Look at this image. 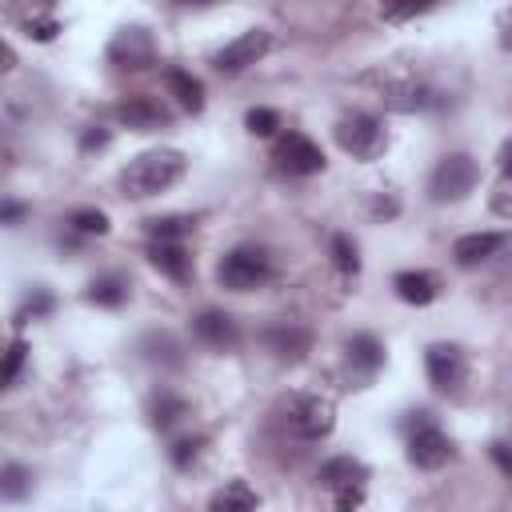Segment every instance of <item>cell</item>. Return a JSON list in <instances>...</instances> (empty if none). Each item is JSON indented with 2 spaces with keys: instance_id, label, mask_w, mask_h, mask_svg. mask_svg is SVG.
I'll use <instances>...</instances> for the list:
<instances>
[{
  "instance_id": "27",
  "label": "cell",
  "mask_w": 512,
  "mask_h": 512,
  "mask_svg": "<svg viewBox=\"0 0 512 512\" xmlns=\"http://www.w3.org/2000/svg\"><path fill=\"white\" fill-rule=\"evenodd\" d=\"M332 256H336V268H340V272H356V268H360L356 244H352L348 236H336V240H332Z\"/></svg>"
},
{
  "instance_id": "29",
  "label": "cell",
  "mask_w": 512,
  "mask_h": 512,
  "mask_svg": "<svg viewBox=\"0 0 512 512\" xmlns=\"http://www.w3.org/2000/svg\"><path fill=\"white\" fill-rule=\"evenodd\" d=\"M200 444H204L200 436H184V440H176V444H172V464H176V468H188V464L200 456Z\"/></svg>"
},
{
  "instance_id": "33",
  "label": "cell",
  "mask_w": 512,
  "mask_h": 512,
  "mask_svg": "<svg viewBox=\"0 0 512 512\" xmlns=\"http://www.w3.org/2000/svg\"><path fill=\"white\" fill-rule=\"evenodd\" d=\"M496 160H500V172H504V176H512V136L500 144V156H496Z\"/></svg>"
},
{
  "instance_id": "31",
  "label": "cell",
  "mask_w": 512,
  "mask_h": 512,
  "mask_svg": "<svg viewBox=\"0 0 512 512\" xmlns=\"http://www.w3.org/2000/svg\"><path fill=\"white\" fill-rule=\"evenodd\" d=\"M52 308V296L48 292H36V300H28L24 308H20V320H28V316H44Z\"/></svg>"
},
{
  "instance_id": "6",
  "label": "cell",
  "mask_w": 512,
  "mask_h": 512,
  "mask_svg": "<svg viewBox=\"0 0 512 512\" xmlns=\"http://www.w3.org/2000/svg\"><path fill=\"white\" fill-rule=\"evenodd\" d=\"M336 424V404L328 396H292L288 404V428L304 440H324Z\"/></svg>"
},
{
  "instance_id": "19",
  "label": "cell",
  "mask_w": 512,
  "mask_h": 512,
  "mask_svg": "<svg viewBox=\"0 0 512 512\" xmlns=\"http://www.w3.org/2000/svg\"><path fill=\"white\" fill-rule=\"evenodd\" d=\"M148 260H152L164 276H172V280H184V276L192 272V256H188L180 244H152Z\"/></svg>"
},
{
  "instance_id": "22",
  "label": "cell",
  "mask_w": 512,
  "mask_h": 512,
  "mask_svg": "<svg viewBox=\"0 0 512 512\" xmlns=\"http://www.w3.org/2000/svg\"><path fill=\"white\" fill-rule=\"evenodd\" d=\"M124 296H128V284L120 276H100L88 284V300L100 308H116V304H124Z\"/></svg>"
},
{
  "instance_id": "17",
  "label": "cell",
  "mask_w": 512,
  "mask_h": 512,
  "mask_svg": "<svg viewBox=\"0 0 512 512\" xmlns=\"http://www.w3.org/2000/svg\"><path fill=\"white\" fill-rule=\"evenodd\" d=\"M164 84H168V92L180 100V108H188V112H200V108H204V88H200V80L188 76L184 68H164Z\"/></svg>"
},
{
  "instance_id": "20",
  "label": "cell",
  "mask_w": 512,
  "mask_h": 512,
  "mask_svg": "<svg viewBox=\"0 0 512 512\" xmlns=\"http://www.w3.org/2000/svg\"><path fill=\"white\" fill-rule=\"evenodd\" d=\"M264 344L276 352V356H292V360H300L304 352H308V332H300V328H288V324H280V328H268L264 332Z\"/></svg>"
},
{
  "instance_id": "13",
  "label": "cell",
  "mask_w": 512,
  "mask_h": 512,
  "mask_svg": "<svg viewBox=\"0 0 512 512\" xmlns=\"http://www.w3.org/2000/svg\"><path fill=\"white\" fill-rule=\"evenodd\" d=\"M192 332H196L200 344H208V348H216V352H228V348L240 344V328H236V320H232L228 312H216V308L200 312V316L192 320Z\"/></svg>"
},
{
  "instance_id": "35",
  "label": "cell",
  "mask_w": 512,
  "mask_h": 512,
  "mask_svg": "<svg viewBox=\"0 0 512 512\" xmlns=\"http://www.w3.org/2000/svg\"><path fill=\"white\" fill-rule=\"evenodd\" d=\"M20 212H24L20 204H4V220H8V224H12V220H20Z\"/></svg>"
},
{
  "instance_id": "1",
  "label": "cell",
  "mask_w": 512,
  "mask_h": 512,
  "mask_svg": "<svg viewBox=\"0 0 512 512\" xmlns=\"http://www.w3.org/2000/svg\"><path fill=\"white\" fill-rule=\"evenodd\" d=\"M184 168H188L184 152H176V148H152V152H140V156H132L124 164L120 188L132 200H148L156 192H168L184 176Z\"/></svg>"
},
{
  "instance_id": "9",
  "label": "cell",
  "mask_w": 512,
  "mask_h": 512,
  "mask_svg": "<svg viewBox=\"0 0 512 512\" xmlns=\"http://www.w3.org/2000/svg\"><path fill=\"white\" fill-rule=\"evenodd\" d=\"M272 156H276V164H280L288 176H312V172L324 168V152H320V144H312V140L300 136V132L280 136Z\"/></svg>"
},
{
  "instance_id": "3",
  "label": "cell",
  "mask_w": 512,
  "mask_h": 512,
  "mask_svg": "<svg viewBox=\"0 0 512 512\" xmlns=\"http://www.w3.org/2000/svg\"><path fill=\"white\" fill-rule=\"evenodd\" d=\"M216 276H220V284L232 288V292H252V288H260V284L272 280V264H268V256H264L260 248H232V252L220 260Z\"/></svg>"
},
{
  "instance_id": "21",
  "label": "cell",
  "mask_w": 512,
  "mask_h": 512,
  "mask_svg": "<svg viewBox=\"0 0 512 512\" xmlns=\"http://www.w3.org/2000/svg\"><path fill=\"white\" fill-rule=\"evenodd\" d=\"M196 228V216H152L148 220V236L156 240V244H176L184 232H192Z\"/></svg>"
},
{
  "instance_id": "11",
  "label": "cell",
  "mask_w": 512,
  "mask_h": 512,
  "mask_svg": "<svg viewBox=\"0 0 512 512\" xmlns=\"http://www.w3.org/2000/svg\"><path fill=\"white\" fill-rule=\"evenodd\" d=\"M152 56H156V48H152V36L144 28H120L108 44V60L116 68H148Z\"/></svg>"
},
{
  "instance_id": "15",
  "label": "cell",
  "mask_w": 512,
  "mask_h": 512,
  "mask_svg": "<svg viewBox=\"0 0 512 512\" xmlns=\"http://www.w3.org/2000/svg\"><path fill=\"white\" fill-rule=\"evenodd\" d=\"M392 288H396V296L404 300V304H432L436 296H440V280L432 276V272H416V268H408V272H400L396 280H392Z\"/></svg>"
},
{
  "instance_id": "8",
  "label": "cell",
  "mask_w": 512,
  "mask_h": 512,
  "mask_svg": "<svg viewBox=\"0 0 512 512\" xmlns=\"http://www.w3.org/2000/svg\"><path fill=\"white\" fill-rule=\"evenodd\" d=\"M268 48H272V36H268L264 28H248V32H240L236 40H228V44L212 56V64H216L220 72H244V68L256 64Z\"/></svg>"
},
{
  "instance_id": "23",
  "label": "cell",
  "mask_w": 512,
  "mask_h": 512,
  "mask_svg": "<svg viewBox=\"0 0 512 512\" xmlns=\"http://www.w3.org/2000/svg\"><path fill=\"white\" fill-rule=\"evenodd\" d=\"M188 412V404L180 400V396H172V392H160L156 400H152V424L156 428H168L172 420H180Z\"/></svg>"
},
{
  "instance_id": "28",
  "label": "cell",
  "mask_w": 512,
  "mask_h": 512,
  "mask_svg": "<svg viewBox=\"0 0 512 512\" xmlns=\"http://www.w3.org/2000/svg\"><path fill=\"white\" fill-rule=\"evenodd\" d=\"M0 488H4V496H8V500H20V496L28 492V472H24L20 464H8V468H4V484H0Z\"/></svg>"
},
{
  "instance_id": "10",
  "label": "cell",
  "mask_w": 512,
  "mask_h": 512,
  "mask_svg": "<svg viewBox=\"0 0 512 512\" xmlns=\"http://www.w3.org/2000/svg\"><path fill=\"white\" fill-rule=\"evenodd\" d=\"M448 456H452V440H448L436 424L424 420L420 428H412V436H408V460H412L416 468L436 472V468L448 464Z\"/></svg>"
},
{
  "instance_id": "12",
  "label": "cell",
  "mask_w": 512,
  "mask_h": 512,
  "mask_svg": "<svg viewBox=\"0 0 512 512\" xmlns=\"http://www.w3.org/2000/svg\"><path fill=\"white\" fill-rule=\"evenodd\" d=\"M116 120L136 128V132H152V128H164L172 120V112L152 96H128V100L116 104Z\"/></svg>"
},
{
  "instance_id": "7",
  "label": "cell",
  "mask_w": 512,
  "mask_h": 512,
  "mask_svg": "<svg viewBox=\"0 0 512 512\" xmlns=\"http://www.w3.org/2000/svg\"><path fill=\"white\" fill-rule=\"evenodd\" d=\"M424 364H428V380H432L436 392L456 396L464 388V380H468V356L456 344H432Z\"/></svg>"
},
{
  "instance_id": "24",
  "label": "cell",
  "mask_w": 512,
  "mask_h": 512,
  "mask_svg": "<svg viewBox=\"0 0 512 512\" xmlns=\"http://www.w3.org/2000/svg\"><path fill=\"white\" fill-rule=\"evenodd\" d=\"M72 228L84 232V236H104L108 232V216L96 212V208H80V212H72Z\"/></svg>"
},
{
  "instance_id": "30",
  "label": "cell",
  "mask_w": 512,
  "mask_h": 512,
  "mask_svg": "<svg viewBox=\"0 0 512 512\" xmlns=\"http://www.w3.org/2000/svg\"><path fill=\"white\" fill-rule=\"evenodd\" d=\"M60 32V24L52 20V16H44V20H28V36H36V40H52Z\"/></svg>"
},
{
  "instance_id": "4",
  "label": "cell",
  "mask_w": 512,
  "mask_h": 512,
  "mask_svg": "<svg viewBox=\"0 0 512 512\" xmlns=\"http://www.w3.org/2000/svg\"><path fill=\"white\" fill-rule=\"evenodd\" d=\"M336 144H340L348 156H356V160H376V156L384 152L388 136H384V124H380L376 116L352 112V116H344V120L336 124Z\"/></svg>"
},
{
  "instance_id": "34",
  "label": "cell",
  "mask_w": 512,
  "mask_h": 512,
  "mask_svg": "<svg viewBox=\"0 0 512 512\" xmlns=\"http://www.w3.org/2000/svg\"><path fill=\"white\" fill-rule=\"evenodd\" d=\"M104 140H108V136H104V132H88V136H84V148H100V144H104Z\"/></svg>"
},
{
  "instance_id": "18",
  "label": "cell",
  "mask_w": 512,
  "mask_h": 512,
  "mask_svg": "<svg viewBox=\"0 0 512 512\" xmlns=\"http://www.w3.org/2000/svg\"><path fill=\"white\" fill-rule=\"evenodd\" d=\"M380 364H384V348H380L372 336H364V332H360V336H352V340H348V368H352V372L372 376Z\"/></svg>"
},
{
  "instance_id": "5",
  "label": "cell",
  "mask_w": 512,
  "mask_h": 512,
  "mask_svg": "<svg viewBox=\"0 0 512 512\" xmlns=\"http://www.w3.org/2000/svg\"><path fill=\"white\" fill-rule=\"evenodd\" d=\"M476 160L472 156H464V152H452V156H444L436 168H432V180H428V196L436 200V204H444V200H464L472 188H476Z\"/></svg>"
},
{
  "instance_id": "16",
  "label": "cell",
  "mask_w": 512,
  "mask_h": 512,
  "mask_svg": "<svg viewBox=\"0 0 512 512\" xmlns=\"http://www.w3.org/2000/svg\"><path fill=\"white\" fill-rule=\"evenodd\" d=\"M256 492H252V484H244V480H228L224 488H216L212 492V500H208V508L204 512H256Z\"/></svg>"
},
{
  "instance_id": "14",
  "label": "cell",
  "mask_w": 512,
  "mask_h": 512,
  "mask_svg": "<svg viewBox=\"0 0 512 512\" xmlns=\"http://www.w3.org/2000/svg\"><path fill=\"white\" fill-rule=\"evenodd\" d=\"M504 240H508L504 232H468V236H460V240L452 244V256H456L460 268H472V264L496 256V252L504 248Z\"/></svg>"
},
{
  "instance_id": "32",
  "label": "cell",
  "mask_w": 512,
  "mask_h": 512,
  "mask_svg": "<svg viewBox=\"0 0 512 512\" xmlns=\"http://www.w3.org/2000/svg\"><path fill=\"white\" fill-rule=\"evenodd\" d=\"M492 460L512 476V452H508V444H492Z\"/></svg>"
},
{
  "instance_id": "2",
  "label": "cell",
  "mask_w": 512,
  "mask_h": 512,
  "mask_svg": "<svg viewBox=\"0 0 512 512\" xmlns=\"http://www.w3.org/2000/svg\"><path fill=\"white\" fill-rule=\"evenodd\" d=\"M320 484L332 492L336 512H356L364 500V484H368V468L352 456H336L320 468Z\"/></svg>"
},
{
  "instance_id": "25",
  "label": "cell",
  "mask_w": 512,
  "mask_h": 512,
  "mask_svg": "<svg viewBox=\"0 0 512 512\" xmlns=\"http://www.w3.org/2000/svg\"><path fill=\"white\" fill-rule=\"evenodd\" d=\"M24 356H28L24 340H12V344H8V356H4V372H0L4 388H12V384H16V376H20V368H24Z\"/></svg>"
},
{
  "instance_id": "26",
  "label": "cell",
  "mask_w": 512,
  "mask_h": 512,
  "mask_svg": "<svg viewBox=\"0 0 512 512\" xmlns=\"http://www.w3.org/2000/svg\"><path fill=\"white\" fill-rule=\"evenodd\" d=\"M280 128V116L272 112V108H252L248 112V132H256V136H272Z\"/></svg>"
}]
</instances>
